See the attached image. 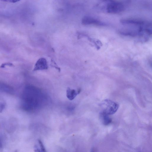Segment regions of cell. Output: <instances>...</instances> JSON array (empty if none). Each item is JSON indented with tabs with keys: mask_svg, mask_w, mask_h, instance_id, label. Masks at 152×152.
<instances>
[{
	"mask_svg": "<svg viewBox=\"0 0 152 152\" xmlns=\"http://www.w3.org/2000/svg\"><path fill=\"white\" fill-rule=\"evenodd\" d=\"M105 3L103 9L107 13L115 14L119 13L124 10V7L122 3L115 0H104L101 2Z\"/></svg>",
	"mask_w": 152,
	"mask_h": 152,
	"instance_id": "6da1fadb",
	"label": "cell"
},
{
	"mask_svg": "<svg viewBox=\"0 0 152 152\" xmlns=\"http://www.w3.org/2000/svg\"><path fill=\"white\" fill-rule=\"evenodd\" d=\"M101 105L103 109L102 111L108 115L115 113L119 107L117 103L109 99L104 100Z\"/></svg>",
	"mask_w": 152,
	"mask_h": 152,
	"instance_id": "7a4b0ae2",
	"label": "cell"
},
{
	"mask_svg": "<svg viewBox=\"0 0 152 152\" xmlns=\"http://www.w3.org/2000/svg\"><path fill=\"white\" fill-rule=\"evenodd\" d=\"M120 23L124 25L142 26L152 25L150 22L139 19L125 18L121 19Z\"/></svg>",
	"mask_w": 152,
	"mask_h": 152,
	"instance_id": "3957f363",
	"label": "cell"
},
{
	"mask_svg": "<svg viewBox=\"0 0 152 152\" xmlns=\"http://www.w3.org/2000/svg\"><path fill=\"white\" fill-rule=\"evenodd\" d=\"M82 23L84 25H93L99 26L107 25L104 22L94 17L86 16L84 17L82 20Z\"/></svg>",
	"mask_w": 152,
	"mask_h": 152,
	"instance_id": "277c9868",
	"label": "cell"
},
{
	"mask_svg": "<svg viewBox=\"0 0 152 152\" xmlns=\"http://www.w3.org/2000/svg\"><path fill=\"white\" fill-rule=\"evenodd\" d=\"M48 65L47 60L44 58H39L36 63L33 69L34 71L47 69Z\"/></svg>",
	"mask_w": 152,
	"mask_h": 152,
	"instance_id": "5b68a950",
	"label": "cell"
},
{
	"mask_svg": "<svg viewBox=\"0 0 152 152\" xmlns=\"http://www.w3.org/2000/svg\"><path fill=\"white\" fill-rule=\"evenodd\" d=\"M80 90L79 89L76 91L75 89L68 88L66 90V96L70 100L73 99L76 96L80 93Z\"/></svg>",
	"mask_w": 152,
	"mask_h": 152,
	"instance_id": "8992f818",
	"label": "cell"
},
{
	"mask_svg": "<svg viewBox=\"0 0 152 152\" xmlns=\"http://www.w3.org/2000/svg\"><path fill=\"white\" fill-rule=\"evenodd\" d=\"M108 115L102 111L100 114V118L103 124L104 125H108L112 122V119L109 117Z\"/></svg>",
	"mask_w": 152,
	"mask_h": 152,
	"instance_id": "52a82bcc",
	"label": "cell"
},
{
	"mask_svg": "<svg viewBox=\"0 0 152 152\" xmlns=\"http://www.w3.org/2000/svg\"><path fill=\"white\" fill-rule=\"evenodd\" d=\"M0 89L9 93H12L13 92V90L12 88L5 85H0Z\"/></svg>",
	"mask_w": 152,
	"mask_h": 152,
	"instance_id": "ba28073f",
	"label": "cell"
},
{
	"mask_svg": "<svg viewBox=\"0 0 152 152\" xmlns=\"http://www.w3.org/2000/svg\"><path fill=\"white\" fill-rule=\"evenodd\" d=\"M14 66V65L11 63L7 62L4 63L2 64L1 66L0 67L2 68H4L6 66Z\"/></svg>",
	"mask_w": 152,
	"mask_h": 152,
	"instance_id": "9c48e42d",
	"label": "cell"
},
{
	"mask_svg": "<svg viewBox=\"0 0 152 152\" xmlns=\"http://www.w3.org/2000/svg\"><path fill=\"white\" fill-rule=\"evenodd\" d=\"M38 142L40 146L41 149L43 151H46L44 145L41 140H38Z\"/></svg>",
	"mask_w": 152,
	"mask_h": 152,
	"instance_id": "30bf717a",
	"label": "cell"
},
{
	"mask_svg": "<svg viewBox=\"0 0 152 152\" xmlns=\"http://www.w3.org/2000/svg\"><path fill=\"white\" fill-rule=\"evenodd\" d=\"M1 1L6 2H10V3H15L18 2L20 0H0Z\"/></svg>",
	"mask_w": 152,
	"mask_h": 152,
	"instance_id": "8fae6325",
	"label": "cell"
},
{
	"mask_svg": "<svg viewBox=\"0 0 152 152\" xmlns=\"http://www.w3.org/2000/svg\"><path fill=\"white\" fill-rule=\"evenodd\" d=\"M5 107V105L2 103H0V112H1Z\"/></svg>",
	"mask_w": 152,
	"mask_h": 152,
	"instance_id": "7c38bea8",
	"label": "cell"
},
{
	"mask_svg": "<svg viewBox=\"0 0 152 152\" xmlns=\"http://www.w3.org/2000/svg\"><path fill=\"white\" fill-rule=\"evenodd\" d=\"M2 146V142L0 139V148H1Z\"/></svg>",
	"mask_w": 152,
	"mask_h": 152,
	"instance_id": "4fadbf2b",
	"label": "cell"
}]
</instances>
